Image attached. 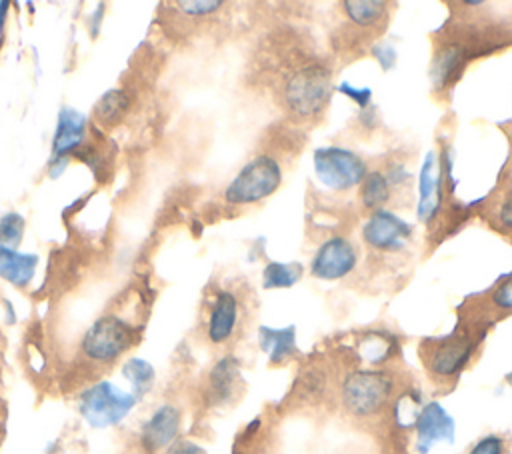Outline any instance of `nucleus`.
Returning a JSON list of instances; mask_svg holds the SVG:
<instances>
[{
  "instance_id": "nucleus-26",
  "label": "nucleus",
  "mask_w": 512,
  "mask_h": 454,
  "mask_svg": "<svg viewBox=\"0 0 512 454\" xmlns=\"http://www.w3.org/2000/svg\"><path fill=\"white\" fill-rule=\"evenodd\" d=\"M326 390V376L320 368H308L296 382V392L300 398L316 400Z\"/></svg>"
},
{
  "instance_id": "nucleus-31",
  "label": "nucleus",
  "mask_w": 512,
  "mask_h": 454,
  "mask_svg": "<svg viewBox=\"0 0 512 454\" xmlns=\"http://www.w3.org/2000/svg\"><path fill=\"white\" fill-rule=\"evenodd\" d=\"M372 56L376 58L382 70H390L396 64V48L390 42H376L372 46Z\"/></svg>"
},
{
  "instance_id": "nucleus-28",
  "label": "nucleus",
  "mask_w": 512,
  "mask_h": 454,
  "mask_svg": "<svg viewBox=\"0 0 512 454\" xmlns=\"http://www.w3.org/2000/svg\"><path fill=\"white\" fill-rule=\"evenodd\" d=\"M224 6V2L220 0H192V2H176V8L184 14V16H192V18H202V16H210L214 12H218Z\"/></svg>"
},
{
  "instance_id": "nucleus-20",
  "label": "nucleus",
  "mask_w": 512,
  "mask_h": 454,
  "mask_svg": "<svg viewBox=\"0 0 512 454\" xmlns=\"http://www.w3.org/2000/svg\"><path fill=\"white\" fill-rule=\"evenodd\" d=\"M388 4L382 0H346L342 2V10L354 26L372 28L384 22L388 14Z\"/></svg>"
},
{
  "instance_id": "nucleus-24",
  "label": "nucleus",
  "mask_w": 512,
  "mask_h": 454,
  "mask_svg": "<svg viewBox=\"0 0 512 454\" xmlns=\"http://www.w3.org/2000/svg\"><path fill=\"white\" fill-rule=\"evenodd\" d=\"M128 110V96L122 90H108L94 106V116L100 124H116Z\"/></svg>"
},
{
  "instance_id": "nucleus-10",
  "label": "nucleus",
  "mask_w": 512,
  "mask_h": 454,
  "mask_svg": "<svg viewBox=\"0 0 512 454\" xmlns=\"http://www.w3.org/2000/svg\"><path fill=\"white\" fill-rule=\"evenodd\" d=\"M242 392V372H240V360L232 354H226L218 358L206 378H204V400L212 408H222L232 404Z\"/></svg>"
},
{
  "instance_id": "nucleus-25",
  "label": "nucleus",
  "mask_w": 512,
  "mask_h": 454,
  "mask_svg": "<svg viewBox=\"0 0 512 454\" xmlns=\"http://www.w3.org/2000/svg\"><path fill=\"white\" fill-rule=\"evenodd\" d=\"M124 376L130 380L134 394L138 398L144 396L152 388L154 378H156L154 368L146 360H140V358H130L124 362Z\"/></svg>"
},
{
  "instance_id": "nucleus-15",
  "label": "nucleus",
  "mask_w": 512,
  "mask_h": 454,
  "mask_svg": "<svg viewBox=\"0 0 512 454\" xmlns=\"http://www.w3.org/2000/svg\"><path fill=\"white\" fill-rule=\"evenodd\" d=\"M86 140V116L70 106H64L58 114L52 154L56 160H64L68 154H74L82 148Z\"/></svg>"
},
{
  "instance_id": "nucleus-30",
  "label": "nucleus",
  "mask_w": 512,
  "mask_h": 454,
  "mask_svg": "<svg viewBox=\"0 0 512 454\" xmlns=\"http://www.w3.org/2000/svg\"><path fill=\"white\" fill-rule=\"evenodd\" d=\"M466 454H508V446L500 434H486L478 438Z\"/></svg>"
},
{
  "instance_id": "nucleus-5",
  "label": "nucleus",
  "mask_w": 512,
  "mask_h": 454,
  "mask_svg": "<svg viewBox=\"0 0 512 454\" xmlns=\"http://www.w3.org/2000/svg\"><path fill=\"white\" fill-rule=\"evenodd\" d=\"M282 184V166L270 154L248 160L224 190V200L234 206L256 204L272 196Z\"/></svg>"
},
{
  "instance_id": "nucleus-19",
  "label": "nucleus",
  "mask_w": 512,
  "mask_h": 454,
  "mask_svg": "<svg viewBox=\"0 0 512 454\" xmlns=\"http://www.w3.org/2000/svg\"><path fill=\"white\" fill-rule=\"evenodd\" d=\"M396 340L392 334H386L382 330H370L364 332L356 344L358 358L364 360L370 366H380L388 362L396 352Z\"/></svg>"
},
{
  "instance_id": "nucleus-2",
  "label": "nucleus",
  "mask_w": 512,
  "mask_h": 454,
  "mask_svg": "<svg viewBox=\"0 0 512 454\" xmlns=\"http://www.w3.org/2000/svg\"><path fill=\"white\" fill-rule=\"evenodd\" d=\"M396 394V380L390 372L378 368H356L344 374L340 382V404L356 420L380 416Z\"/></svg>"
},
{
  "instance_id": "nucleus-7",
  "label": "nucleus",
  "mask_w": 512,
  "mask_h": 454,
  "mask_svg": "<svg viewBox=\"0 0 512 454\" xmlns=\"http://www.w3.org/2000/svg\"><path fill=\"white\" fill-rule=\"evenodd\" d=\"M312 166L318 182L334 192L358 186L368 172L362 156L342 146L316 148L312 154Z\"/></svg>"
},
{
  "instance_id": "nucleus-33",
  "label": "nucleus",
  "mask_w": 512,
  "mask_h": 454,
  "mask_svg": "<svg viewBox=\"0 0 512 454\" xmlns=\"http://www.w3.org/2000/svg\"><path fill=\"white\" fill-rule=\"evenodd\" d=\"M338 88H340L342 94H346L348 98H352L360 110H364V108L370 106V100H372V90H370V88H354V86L348 84V82L340 84Z\"/></svg>"
},
{
  "instance_id": "nucleus-12",
  "label": "nucleus",
  "mask_w": 512,
  "mask_h": 454,
  "mask_svg": "<svg viewBox=\"0 0 512 454\" xmlns=\"http://www.w3.org/2000/svg\"><path fill=\"white\" fill-rule=\"evenodd\" d=\"M182 426V410L172 404L164 402L152 410V414L140 426V446L148 454L164 452L180 434Z\"/></svg>"
},
{
  "instance_id": "nucleus-35",
  "label": "nucleus",
  "mask_w": 512,
  "mask_h": 454,
  "mask_svg": "<svg viewBox=\"0 0 512 454\" xmlns=\"http://www.w3.org/2000/svg\"><path fill=\"white\" fill-rule=\"evenodd\" d=\"M496 216H498L500 224H502L508 232H512V194L506 196V198L500 202Z\"/></svg>"
},
{
  "instance_id": "nucleus-22",
  "label": "nucleus",
  "mask_w": 512,
  "mask_h": 454,
  "mask_svg": "<svg viewBox=\"0 0 512 454\" xmlns=\"http://www.w3.org/2000/svg\"><path fill=\"white\" fill-rule=\"evenodd\" d=\"M424 406L422 394L416 388H406L400 394L394 396L392 400V414H394V422L400 428H414V422L420 414Z\"/></svg>"
},
{
  "instance_id": "nucleus-4",
  "label": "nucleus",
  "mask_w": 512,
  "mask_h": 454,
  "mask_svg": "<svg viewBox=\"0 0 512 454\" xmlns=\"http://www.w3.org/2000/svg\"><path fill=\"white\" fill-rule=\"evenodd\" d=\"M136 342V328L118 314H102L96 318L80 340V356L84 362L102 368L120 360Z\"/></svg>"
},
{
  "instance_id": "nucleus-37",
  "label": "nucleus",
  "mask_w": 512,
  "mask_h": 454,
  "mask_svg": "<svg viewBox=\"0 0 512 454\" xmlns=\"http://www.w3.org/2000/svg\"><path fill=\"white\" fill-rule=\"evenodd\" d=\"M504 380H506V384H508V386H512V372H508V374L504 376Z\"/></svg>"
},
{
  "instance_id": "nucleus-1",
  "label": "nucleus",
  "mask_w": 512,
  "mask_h": 454,
  "mask_svg": "<svg viewBox=\"0 0 512 454\" xmlns=\"http://www.w3.org/2000/svg\"><path fill=\"white\" fill-rule=\"evenodd\" d=\"M332 72L320 60H308L284 74L280 96L284 108L298 120L318 118L332 96Z\"/></svg>"
},
{
  "instance_id": "nucleus-36",
  "label": "nucleus",
  "mask_w": 512,
  "mask_h": 454,
  "mask_svg": "<svg viewBox=\"0 0 512 454\" xmlns=\"http://www.w3.org/2000/svg\"><path fill=\"white\" fill-rule=\"evenodd\" d=\"M360 122L368 128H374L376 126V108H372V104L364 110H360Z\"/></svg>"
},
{
  "instance_id": "nucleus-14",
  "label": "nucleus",
  "mask_w": 512,
  "mask_h": 454,
  "mask_svg": "<svg viewBox=\"0 0 512 454\" xmlns=\"http://www.w3.org/2000/svg\"><path fill=\"white\" fill-rule=\"evenodd\" d=\"M438 168L440 166L436 164V154L428 152L420 166L418 206H416V216L428 224L436 218L444 198V178Z\"/></svg>"
},
{
  "instance_id": "nucleus-29",
  "label": "nucleus",
  "mask_w": 512,
  "mask_h": 454,
  "mask_svg": "<svg viewBox=\"0 0 512 454\" xmlns=\"http://www.w3.org/2000/svg\"><path fill=\"white\" fill-rule=\"evenodd\" d=\"M490 304L500 312H512V272L498 282L490 294Z\"/></svg>"
},
{
  "instance_id": "nucleus-21",
  "label": "nucleus",
  "mask_w": 512,
  "mask_h": 454,
  "mask_svg": "<svg viewBox=\"0 0 512 454\" xmlns=\"http://www.w3.org/2000/svg\"><path fill=\"white\" fill-rule=\"evenodd\" d=\"M392 198V188L382 170L366 172L360 182V202L368 210H380Z\"/></svg>"
},
{
  "instance_id": "nucleus-23",
  "label": "nucleus",
  "mask_w": 512,
  "mask_h": 454,
  "mask_svg": "<svg viewBox=\"0 0 512 454\" xmlns=\"http://www.w3.org/2000/svg\"><path fill=\"white\" fill-rule=\"evenodd\" d=\"M302 278L300 262H268L262 270V286L266 290L274 288H290Z\"/></svg>"
},
{
  "instance_id": "nucleus-18",
  "label": "nucleus",
  "mask_w": 512,
  "mask_h": 454,
  "mask_svg": "<svg viewBox=\"0 0 512 454\" xmlns=\"http://www.w3.org/2000/svg\"><path fill=\"white\" fill-rule=\"evenodd\" d=\"M38 264L36 254H24L10 246H0V278L10 282L12 286L24 288L34 278Z\"/></svg>"
},
{
  "instance_id": "nucleus-13",
  "label": "nucleus",
  "mask_w": 512,
  "mask_h": 454,
  "mask_svg": "<svg viewBox=\"0 0 512 454\" xmlns=\"http://www.w3.org/2000/svg\"><path fill=\"white\" fill-rule=\"evenodd\" d=\"M416 452L428 454L436 442H452L456 434V422L440 402H426L414 422Z\"/></svg>"
},
{
  "instance_id": "nucleus-16",
  "label": "nucleus",
  "mask_w": 512,
  "mask_h": 454,
  "mask_svg": "<svg viewBox=\"0 0 512 454\" xmlns=\"http://www.w3.org/2000/svg\"><path fill=\"white\" fill-rule=\"evenodd\" d=\"M470 58H472V54L466 50L464 44H460V42L444 44L436 52V56L432 60V68H430L434 88L444 90L446 86H450L460 76V72L464 70V66Z\"/></svg>"
},
{
  "instance_id": "nucleus-6",
  "label": "nucleus",
  "mask_w": 512,
  "mask_h": 454,
  "mask_svg": "<svg viewBox=\"0 0 512 454\" xmlns=\"http://www.w3.org/2000/svg\"><path fill=\"white\" fill-rule=\"evenodd\" d=\"M136 402L138 396L134 392L120 390L116 384L102 380L80 394L78 410L90 426L106 428L124 420Z\"/></svg>"
},
{
  "instance_id": "nucleus-34",
  "label": "nucleus",
  "mask_w": 512,
  "mask_h": 454,
  "mask_svg": "<svg viewBox=\"0 0 512 454\" xmlns=\"http://www.w3.org/2000/svg\"><path fill=\"white\" fill-rule=\"evenodd\" d=\"M164 454H204V448L200 444H196L194 440L188 438H176L166 450Z\"/></svg>"
},
{
  "instance_id": "nucleus-32",
  "label": "nucleus",
  "mask_w": 512,
  "mask_h": 454,
  "mask_svg": "<svg viewBox=\"0 0 512 454\" xmlns=\"http://www.w3.org/2000/svg\"><path fill=\"white\" fill-rule=\"evenodd\" d=\"M382 172H384V176H386V180H388L392 192H394V188H404V186L410 182V172H408L406 166L400 164V162H390L388 168L382 170Z\"/></svg>"
},
{
  "instance_id": "nucleus-8",
  "label": "nucleus",
  "mask_w": 512,
  "mask_h": 454,
  "mask_svg": "<svg viewBox=\"0 0 512 454\" xmlns=\"http://www.w3.org/2000/svg\"><path fill=\"white\" fill-rule=\"evenodd\" d=\"M358 266V250L346 236H332L324 240L312 260H310V274L316 280L334 282L346 278Z\"/></svg>"
},
{
  "instance_id": "nucleus-3",
  "label": "nucleus",
  "mask_w": 512,
  "mask_h": 454,
  "mask_svg": "<svg viewBox=\"0 0 512 454\" xmlns=\"http://www.w3.org/2000/svg\"><path fill=\"white\" fill-rule=\"evenodd\" d=\"M482 336H474L472 330H452L440 338H428L420 344V358L430 378L438 384L454 382L472 360L476 344Z\"/></svg>"
},
{
  "instance_id": "nucleus-11",
  "label": "nucleus",
  "mask_w": 512,
  "mask_h": 454,
  "mask_svg": "<svg viewBox=\"0 0 512 454\" xmlns=\"http://www.w3.org/2000/svg\"><path fill=\"white\" fill-rule=\"evenodd\" d=\"M410 236H412V226L384 208L374 210L362 226V238L366 246L376 252L402 250Z\"/></svg>"
},
{
  "instance_id": "nucleus-17",
  "label": "nucleus",
  "mask_w": 512,
  "mask_h": 454,
  "mask_svg": "<svg viewBox=\"0 0 512 454\" xmlns=\"http://www.w3.org/2000/svg\"><path fill=\"white\" fill-rule=\"evenodd\" d=\"M258 344L260 350L266 352L268 362L272 366L284 364L290 358L296 356V328L290 324L286 328H272V326H260L258 328Z\"/></svg>"
},
{
  "instance_id": "nucleus-27",
  "label": "nucleus",
  "mask_w": 512,
  "mask_h": 454,
  "mask_svg": "<svg viewBox=\"0 0 512 454\" xmlns=\"http://www.w3.org/2000/svg\"><path fill=\"white\" fill-rule=\"evenodd\" d=\"M24 234V218L16 212H8L0 218V246H18Z\"/></svg>"
},
{
  "instance_id": "nucleus-9",
  "label": "nucleus",
  "mask_w": 512,
  "mask_h": 454,
  "mask_svg": "<svg viewBox=\"0 0 512 454\" xmlns=\"http://www.w3.org/2000/svg\"><path fill=\"white\" fill-rule=\"evenodd\" d=\"M242 320V304L240 298L234 290H218L208 306L206 314V324H204V334L206 340L212 346H224L228 344Z\"/></svg>"
}]
</instances>
